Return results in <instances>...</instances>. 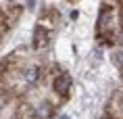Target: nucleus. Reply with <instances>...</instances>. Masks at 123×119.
<instances>
[{
	"label": "nucleus",
	"mask_w": 123,
	"mask_h": 119,
	"mask_svg": "<svg viewBox=\"0 0 123 119\" xmlns=\"http://www.w3.org/2000/svg\"><path fill=\"white\" fill-rule=\"evenodd\" d=\"M69 88H71V77H69L67 73L56 75V79H54V90H56L58 94H67Z\"/></svg>",
	"instance_id": "1"
},
{
	"label": "nucleus",
	"mask_w": 123,
	"mask_h": 119,
	"mask_svg": "<svg viewBox=\"0 0 123 119\" xmlns=\"http://www.w3.org/2000/svg\"><path fill=\"white\" fill-rule=\"evenodd\" d=\"M46 40H48V38H46V31H44V27H36V29H33V46H36V48H42V46H44V44H46Z\"/></svg>",
	"instance_id": "2"
},
{
	"label": "nucleus",
	"mask_w": 123,
	"mask_h": 119,
	"mask_svg": "<svg viewBox=\"0 0 123 119\" xmlns=\"http://www.w3.org/2000/svg\"><path fill=\"white\" fill-rule=\"evenodd\" d=\"M25 79H29V81H36V79H38V69H36V67L27 69V73H25Z\"/></svg>",
	"instance_id": "3"
},
{
	"label": "nucleus",
	"mask_w": 123,
	"mask_h": 119,
	"mask_svg": "<svg viewBox=\"0 0 123 119\" xmlns=\"http://www.w3.org/2000/svg\"><path fill=\"white\" fill-rule=\"evenodd\" d=\"M113 61H115V65L123 67V50H121V52H117V54H113Z\"/></svg>",
	"instance_id": "4"
}]
</instances>
